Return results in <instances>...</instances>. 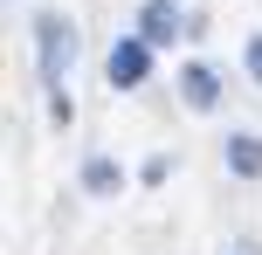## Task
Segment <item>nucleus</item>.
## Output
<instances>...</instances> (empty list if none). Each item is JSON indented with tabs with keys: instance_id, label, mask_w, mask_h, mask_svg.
Returning <instances> with one entry per match:
<instances>
[{
	"instance_id": "nucleus-1",
	"label": "nucleus",
	"mask_w": 262,
	"mask_h": 255,
	"mask_svg": "<svg viewBox=\"0 0 262 255\" xmlns=\"http://www.w3.org/2000/svg\"><path fill=\"white\" fill-rule=\"evenodd\" d=\"M76 62H83V28L62 7H41L35 14V69H41V83L49 90H69Z\"/></svg>"
},
{
	"instance_id": "nucleus-2",
	"label": "nucleus",
	"mask_w": 262,
	"mask_h": 255,
	"mask_svg": "<svg viewBox=\"0 0 262 255\" xmlns=\"http://www.w3.org/2000/svg\"><path fill=\"white\" fill-rule=\"evenodd\" d=\"M152 41H138V35H118L111 41V55H104V83L118 97H131V90H145V83H152Z\"/></svg>"
},
{
	"instance_id": "nucleus-3",
	"label": "nucleus",
	"mask_w": 262,
	"mask_h": 255,
	"mask_svg": "<svg viewBox=\"0 0 262 255\" xmlns=\"http://www.w3.org/2000/svg\"><path fill=\"white\" fill-rule=\"evenodd\" d=\"M186 28H193V21H186V7H180V0H145L131 35H138V41H152V49H172Z\"/></svg>"
},
{
	"instance_id": "nucleus-4",
	"label": "nucleus",
	"mask_w": 262,
	"mask_h": 255,
	"mask_svg": "<svg viewBox=\"0 0 262 255\" xmlns=\"http://www.w3.org/2000/svg\"><path fill=\"white\" fill-rule=\"evenodd\" d=\"M180 104L186 110H214V104H221V69L200 62V55H186V62H180Z\"/></svg>"
},
{
	"instance_id": "nucleus-5",
	"label": "nucleus",
	"mask_w": 262,
	"mask_h": 255,
	"mask_svg": "<svg viewBox=\"0 0 262 255\" xmlns=\"http://www.w3.org/2000/svg\"><path fill=\"white\" fill-rule=\"evenodd\" d=\"M76 187L90 193V200H111V193H124V187H131V173L111 159V152H90V159L76 166Z\"/></svg>"
},
{
	"instance_id": "nucleus-6",
	"label": "nucleus",
	"mask_w": 262,
	"mask_h": 255,
	"mask_svg": "<svg viewBox=\"0 0 262 255\" xmlns=\"http://www.w3.org/2000/svg\"><path fill=\"white\" fill-rule=\"evenodd\" d=\"M221 159H228V173H235V179H262V138H255V131H228Z\"/></svg>"
},
{
	"instance_id": "nucleus-7",
	"label": "nucleus",
	"mask_w": 262,
	"mask_h": 255,
	"mask_svg": "<svg viewBox=\"0 0 262 255\" xmlns=\"http://www.w3.org/2000/svg\"><path fill=\"white\" fill-rule=\"evenodd\" d=\"M166 173H172V159H166V152H152V159L138 166V187H159V179H166Z\"/></svg>"
},
{
	"instance_id": "nucleus-8",
	"label": "nucleus",
	"mask_w": 262,
	"mask_h": 255,
	"mask_svg": "<svg viewBox=\"0 0 262 255\" xmlns=\"http://www.w3.org/2000/svg\"><path fill=\"white\" fill-rule=\"evenodd\" d=\"M49 118L69 124V118H76V97H69V90H49Z\"/></svg>"
},
{
	"instance_id": "nucleus-9",
	"label": "nucleus",
	"mask_w": 262,
	"mask_h": 255,
	"mask_svg": "<svg viewBox=\"0 0 262 255\" xmlns=\"http://www.w3.org/2000/svg\"><path fill=\"white\" fill-rule=\"evenodd\" d=\"M242 69L255 76V90H262V35H249V49H242Z\"/></svg>"
}]
</instances>
